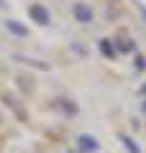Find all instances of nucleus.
Here are the masks:
<instances>
[{"label": "nucleus", "instance_id": "1", "mask_svg": "<svg viewBox=\"0 0 146 153\" xmlns=\"http://www.w3.org/2000/svg\"><path fill=\"white\" fill-rule=\"evenodd\" d=\"M28 16H31V21H36L38 26H46L49 21H51V16H49V10L44 5H38V3H33L31 8H28Z\"/></svg>", "mask_w": 146, "mask_h": 153}, {"label": "nucleus", "instance_id": "2", "mask_svg": "<svg viewBox=\"0 0 146 153\" xmlns=\"http://www.w3.org/2000/svg\"><path fill=\"white\" fill-rule=\"evenodd\" d=\"M72 13H75V18L80 23H90L92 21V8H87L85 3H75V5H72Z\"/></svg>", "mask_w": 146, "mask_h": 153}, {"label": "nucleus", "instance_id": "3", "mask_svg": "<svg viewBox=\"0 0 146 153\" xmlns=\"http://www.w3.org/2000/svg\"><path fill=\"white\" fill-rule=\"evenodd\" d=\"M77 148L82 153H90V151H97V140L92 135H80L77 138Z\"/></svg>", "mask_w": 146, "mask_h": 153}, {"label": "nucleus", "instance_id": "4", "mask_svg": "<svg viewBox=\"0 0 146 153\" xmlns=\"http://www.w3.org/2000/svg\"><path fill=\"white\" fill-rule=\"evenodd\" d=\"M54 107H56V110H62L64 115H75V112H77V105H75V102H69V100H62V97H59V100H54Z\"/></svg>", "mask_w": 146, "mask_h": 153}, {"label": "nucleus", "instance_id": "5", "mask_svg": "<svg viewBox=\"0 0 146 153\" xmlns=\"http://www.w3.org/2000/svg\"><path fill=\"white\" fill-rule=\"evenodd\" d=\"M5 28L13 33V36H21V38L28 36V28L23 26V23H18V21H5Z\"/></svg>", "mask_w": 146, "mask_h": 153}, {"label": "nucleus", "instance_id": "6", "mask_svg": "<svg viewBox=\"0 0 146 153\" xmlns=\"http://www.w3.org/2000/svg\"><path fill=\"white\" fill-rule=\"evenodd\" d=\"M118 51H123V54H128V51H136V44L131 41L128 36H120V38H118Z\"/></svg>", "mask_w": 146, "mask_h": 153}, {"label": "nucleus", "instance_id": "7", "mask_svg": "<svg viewBox=\"0 0 146 153\" xmlns=\"http://www.w3.org/2000/svg\"><path fill=\"white\" fill-rule=\"evenodd\" d=\"M100 51H103L105 59H113V56H115V46L110 44L108 38H103V41H100Z\"/></svg>", "mask_w": 146, "mask_h": 153}, {"label": "nucleus", "instance_id": "8", "mask_svg": "<svg viewBox=\"0 0 146 153\" xmlns=\"http://www.w3.org/2000/svg\"><path fill=\"white\" fill-rule=\"evenodd\" d=\"M5 105H8V107H13V110H16V115L21 117V120L26 117V112H23V107L18 105V100H16V97H11V94H5Z\"/></svg>", "mask_w": 146, "mask_h": 153}, {"label": "nucleus", "instance_id": "9", "mask_svg": "<svg viewBox=\"0 0 146 153\" xmlns=\"http://www.w3.org/2000/svg\"><path fill=\"white\" fill-rule=\"evenodd\" d=\"M120 140H123V143H126V148H128V151H131V153H141V151H138V146H136V143H133V140H131V138H128V135H120Z\"/></svg>", "mask_w": 146, "mask_h": 153}, {"label": "nucleus", "instance_id": "10", "mask_svg": "<svg viewBox=\"0 0 146 153\" xmlns=\"http://www.w3.org/2000/svg\"><path fill=\"white\" fill-rule=\"evenodd\" d=\"M136 66H138V69H146V59H144V56H138V59H136Z\"/></svg>", "mask_w": 146, "mask_h": 153}, {"label": "nucleus", "instance_id": "11", "mask_svg": "<svg viewBox=\"0 0 146 153\" xmlns=\"http://www.w3.org/2000/svg\"><path fill=\"white\" fill-rule=\"evenodd\" d=\"M141 92H144V94H146V84H144V87H141Z\"/></svg>", "mask_w": 146, "mask_h": 153}, {"label": "nucleus", "instance_id": "12", "mask_svg": "<svg viewBox=\"0 0 146 153\" xmlns=\"http://www.w3.org/2000/svg\"><path fill=\"white\" fill-rule=\"evenodd\" d=\"M141 10H144V16H146V8H141Z\"/></svg>", "mask_w": 146, "mask_h": 153}]
</instances>
